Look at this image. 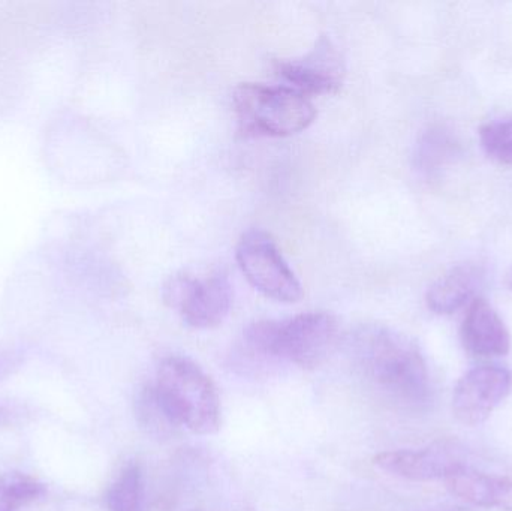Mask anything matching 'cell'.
<instances>
[{"mask_svg":"<svg viewBox=\"0 0 512 511\" xmlns=\"http://www.w3.org/2000/svg\"><path fill=\"white\" fill-rule=\"evenodd\" d=\"M348 347L358 374L388 401L408 408L427 404L429 371L411 338L381 324H366L355 330Z\"/></svg>","mask_w":512,"mask_h":511,"instance_id":"obj_1","label":"cell"},{"mask_svg":"<svg viewBox=\"0 0 512 511\" xmlns=\"http://www.w3.org/2000/svg\"><path fill=\"white\" fill-rule=\"evenodd\" d=\"M340 327L328 312H306L285 321H256L243 344L251 359L288 362L301 369L321 366L339 342Z\"/></svg>","mask_w":512,"mask_h":511,"instance_id":"obj_2","label":"cell"},{"mask_svg":"<svg viewBox=\"0 0 512 511\" xmlns=\"http://www.w3.org/2000/svg\"><path fill=\"white\" fill-rule=\"evenodd\" d=\"M153 390L162 410L177 428L198 435L216 434L221 428L218 389L212 378L188 357L162 360Z\"/></svg>","mask_w":512,"mask_h":511,"instance_id":"obj_3","label":"cell"},{"mask_svg":"<svg viewBox=\"0 0 512 511\" xmlns=\"http://www.w3.org/2000/svg\"><path fill=\"white\" fill-rule=\"evenodd\" d=\"M233 102L240 129L254 137H288L309 128L316 117L310 99L289 86L240 84Z\"/></svg>","mask_w":512,"mask_h":511,"instance_id":"obj_4","label":"cell"},{"mask_svg":"<svg viewBox=\"0 0 512 511\" xmlns=\"http://www.w3.org/2000/svg\"><path fill=\"white\" fill-rule=\"evenodd\" d=\"M237 261L248 281L265 297L282 303H295L303 288L283 258L270 234L251 230L237 245Z\"/></svg>","mask_w":512,"mask_h":511,"instance_id":"obj_5","label":"cell"},{"mask_svg":"<svg viewBox=\"0 0 512 511\" xmlns=\"http://www.w3.org/2000/svg\"><path fill=\"white\" fill-rule=\"evenodd\" d=\"M162 296L165 303L179 311L183 321L194 329L219 326L233 305V288L222 272L213 273L206 279L171 276L164 285Z\"/></svg>","mask_w":512,"mask_h":511,"instance_id":"obj_6","label":"cell"},{"mask_svg":"<svg viewBox=\"0 0 512 511\" xmlns=\"http://www.w3.org/2000/svg\"><path fill=\"white\" fill-rule=\"evenodd\" d=\"M373 464L391 476L411 482H445L466 468V455L456 441L441 440L421 450L381 453L373 459Z\"/></svg>","mask_w":512,"mask_h":511,"instance_id":"obj_7","label":"cell"},{"mask_svg":"<svg viewBox=\"0 0 512 511\" xmlns=\"http://www.w3.org/2000/svg\"><path fill=\"white\" fill-rule=\"evenodd\" d=\"M510 371L499 366H478L463 375L453 393V413L460 423L477 426L510 395Z\"/></svg>","mask_w":512,"mask_h":511,"instance_id":"obj_8","label":"cell"},{"mask_svg":"<svg viewBox=\"0 0 512 511\" xmlns=\"http://www.w3.org/2000/svg\"><path fill=\"white\" fill-rule=\"evenodd\" d=\"M276 72L303 95H325L340 89L343 81V63L336 48L325 38L300 59L276 63Z\"/></svg>","mask_w":512,"mask_h":511,"instance_id":"obj_9","label":"cell"},{"mask_svg":"<svg viewBox=\"0 0 512 511\" xmlns=\"http://www.w3.org/2000/svg\"><path fill=\"white\" fill-rule=\"evenodd\" d=\"M463 347L475 357H502L510 353L511 336L504 320L487 300L475 299L463 320Z\"/></svg>","mask_w":512,"mask_h":511,"instance_id":"obj_10","label":"cell"},{"mask_svg":"<svg viewBox=\"0 0 512 511\" xmlns=\"http://www.w3.org/2000/svg\"><path fill=\"white\" fill-rule=\"evenodd\" d=\"M483 282V267L475 263L459 264L429 288L427 306L435 314H453L474 299Z\"/></svg>","mask_w":512,"mask_h":511,"instance_id":"obj_11","label":"cell"},{"mask_svg":"<svg viewBox=\"0 0 512 511\" xmlns=\"http://www.w3.org/2000/svg\"><path fill=\"white\" fill-rule=\"evenodd\" d=\"M451 494L466 503L487 509L512 511V482L469 470L457 471L445 480Z\"/></svg>","mask_w":512,"mask_h":511,"instance_id":"obj_12","label":"cell"},{"mask_svg":"<svg viewBox=\"0 0 512 511\" xmlns=\"http://www.w3.org/2000/svg\"><path fill=\"white\" fill-rule=\"evenodd\" d=\"M107 507L110 511H144V477L137 462L120 471L108 489Z\"/></svg>","mask_w":512,"mask_h":511,"instance_id":"obj_13","label":"cell"},{"mask_svg":"<svg viewBox=\"0 0 512 511\" xmlns=\"http://www.w3.org/2000/svg\"><path fill=\"white\" fill-rule=\"evenodd\" d=\"M454 152H456V143L447 131L441 128L429 129L417 144L415 168L423 176L433 177L450 161Z\"/></svg>","mask_w":512,"mask_h":511,"instance_id":"obj_14","label":"cell"},{"mask_svg":"<svg viewBox=\"0 0 512 511\" xmlns=\"http://www.w3.org/2000/svg\"><path fill=\"white\" fill-rule=\"evenodd\" d=\"M44 494L45 486L26 474L9 473L0 476V511H17Z\"/></svg>","mask_w":512,"mask_h":511,"instance_id":"obj_15","label":"cell"},{"mask_svg":"<svg viewBox=\"0 0 512 511\" xmlns=\"http://www.w3.org/2000/svg\"><path fill=\"white\" fill-rule=\"evenodd\" d=\"M480 141L489 158L502 165H512V117L481 126Z\"/></svg>","mask_w":512,"mask_h":511,"instance_id":"obj_16","label":"cell"},{"mask_svg":"<svg viewBox=\"0 0 512 511\" xmlns=\"http://www.w3.org/2000/svg\"><path fill=\"white\" fill-rule=\"evenodd\" d=\"M505 282H507V287L512 291V266L511 269L508 270L507 279H505Z\"/></svg>","mask_w":512,"mask_h":511,"instance_id":"obj_17","label":"cell"}]
</instances>
